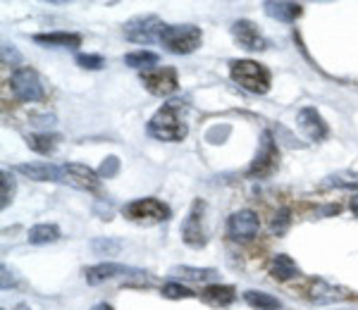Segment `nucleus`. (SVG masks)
Here are the masks:
<instances>
[{"instance_id": "obj_1", "label": "nucleus", "mask_w": 358, "mask_h": 310, "mask_svg": "<svg viewBox=\"0 0 358 310\" xmlns=\"http://www.w3.org/2000/svg\"><path fill=\"white\" fill-rule=\"evenodd\" d=\"M148 134L158 141H182L187 136V124L182 122L175 103H167L148 122Z\"/></svg>"}, {"instance_id": "obj_2", "label": "nucleus", "mask_w": 358, "mask_h": 310, "mask_svg": "<svg viewBox=\"0 0 358 310\" xmlns=\"http://www.w3.org/2000/svg\"><path fill=\"white\" fill-rule=\"evenodd\" d=\"M229 74L241 89L248 94H268L270 89V70L253 60H234L229 65Z\"/></svg>"}, {"instance_id": "obj_3", "label": "nucleus", "mask_w": 358, "mask_h": 310, "mask_svg": "<svg viewBox=\"0 0 358 310\" xmlns=\"http://www.w3.org/2000/svg\"><path fill=\"white\" fill-rule=\"evenodd\" d=\"M201 41H203V34L194 24H170V27H165L163 36H160V43L175 55L194 53L201 45Z\"/></svg>"}, {"instance_id": "obj_4", "label": "nucleus", "mask_w": 358, "mask_h": 310, "mask_svg": "<svg viewBox=\"0 0 358 310\" xmlns=\"http://www.w3.org/2000/svg\"><path fill=\"white\" fill-rule=\"evenodd\" d=\"M122 215L131 222L155 225V222H165L167 217H170V208H167L165 203H160L158 198H138L124 205Z\"/></svg>"}, {"instance_id": "obj_5", "label": "nucleus", "mask_w": 358, "mask_h": 310, "mask_svg": "<svg viewBox=\"0 0 358 310\" xmlns=\"http://www.w3.org/2000/svg\"><path fill=\"white\" fill-rule=\"evenodd\" d=\"M165 31V24L155 15H138L124 24V38L131 43H153L160 41Z\"/></svg>"}, {"instance_id": "obj_6", "label": "nucleus", "mask_w": 358, "mask_h": 310, "mask_svg": "<svg viewBox=\"0 0 358 310\" xmlns=\"http://www.w3.org/2000/svg\"><path fill=\"white\" fill-rule=\"evenodd\" d=\"M10 86H13V94L17 101H41L43 98V84L41 77L31 70V67H20V70L13 72L10 77Z\"/></svg>"}, {"instance_id": "obj_7", "label": "nucleus", "mask_w": 358, "mask_h": 310, "mask_svg": "<svg viewBox=\"0 0 358 310\" xmlns=\"http://www.w3.org/2000/svg\"><path fill=\"white\" fill-rule=\"evenodd\" d=\"M277 160H280V151H277V143L273 139V131H263L261 136V148L256 153V160L248 168V177H270L277 168Z\"/></svg>"}, {"instance_id": "obj_8", "label": "nucleus", "mask_w": 358, "mask_h": 310, "mask_svg": "<svg viewBox=\"0 0 358 310\" xmlns=\"http://www.w3.org/2000/svg\"><path fill=\"white\" fill-rule=\"evenodd\" d=\"M141 84L146 86V91H151L153 96H170L177 91V72L172 67H158L146 74H141Z\"/></svg>"}, {"instance_id": "obj_9", "label": "nucleus", "mask_w": 358, "mask_h": 310, "mask_svg": "<svg viewBox=\"0 0 358 310\" xmlns=\"http://www.w3.org/2000/svg\"><path fill=\"white\" fill-rule=\"evenodd\" d=\"M60 182L69 184V186H77V189H84V191H96L101 186V179L98 175L91 168L86 165H79V163H67V165H60Z\"/></svg>"}, {"instance_id": "obj_10", "label": "nucleus", "mask_w": 358, "mask_h": 310, "mask_svg": "<svg viewBox=\"0 0 358 310\" xmlns=\"http://www.w3.org/2000/svg\"><path fill=\"white\" fill-rule=\"evenodd\" d=\"M261 229V220L253 210H239L227 220V234L232 239H253Z\"/></svg>"}, {"instance_id": "obj_11", "label": "nucleus", "mask_w": 358, "mask_h": 310, "mask_svg": "<svg viewBox=\"0 0 358 310\" xmlns=\"http://www.w3.org/2000/svg\"><path fill=\"white\" fill-rule=\"evenodd\" d=\"M232 34L236 38V43L241 45V48L251 50V53H258V50H265L268 48V41H265V36L261 31H258V27L253 24V22L248 20H239L232 24Z\"/></svg>"}, {"instance_id": "obj_12", "label": "nucleus", "mask_w": 358, "mask_h": 310, "mask_svg": "<svg viewBox=\"0 0 358 310\" xmlns=\"http://www.w3.org/2000/svg\"><path fill=\"white\" fill-rule=\"evenodd\" d=\"M203 200H194L192 212L184 220L182 225V239L187 241L189 246H203L206 244V234H203V225H201V217H203Z\"/></svg>"}, {"instance_id": "obj_13", "label": "nucleus", "mask_w": 358, "mask_h": 310, "mask_svg": "<svg viewBox=\"0 0 358 310\" xmlns=\"http://www.w3.org/2000/svg\"><path fill=\"white\" fill-rule=\"evenodd\" d=\"M296 124L310 141H320L327 136V122L322 119V115L317 112L315 108H303V110H299Z\"/></svg>"}, {"instance_id": "obj_14", "label": "nucleus", "mask_w": 358, "mask_h": 310, "mask_svg": "<svg viewBox=\"0 0 358 310\" xmlns=\"http://www.w3.org/2000/svg\"><path fill=\"white\" fill-rule=\"evenodd\" d=\"M86 282L89 284H101L106 279H113V277H120V274H141L138 270L134 267H127L122 263H101V265H94V267H86Z\"/></svg>"}, {"instance_id": "obj_15", "label": "nucleus", "mask_w": 358, "mask_h": 310, "mask_svg": "<svg viewBox=\"0 0 358 310\" xmlns=\"http://www.w3.org/2000/svg\"><path fill=\"white\" fill-rule=\"evenodd\" d=\"M15 170L36 182H60L62 177L60 165H50V163H24V165H17Z\"/></svg>"}, {"instance_id": "obj_16", "label": "nucleus", "mask_w": 358, "mask_h": 310, "mask_svg": "<svg viewBox=\"0 0 358 310\" xmlns=\"http://www.w3.org/2000/svg\"><path fill=\"white\" fill-rule=\"evenodd\" d=\"M349 289L344 286H332L327 284L325 279H315L313 286H310V301L313 303H332V301H344V298H351Z\"/></svg>"}, {"instance_id": "obj_17", "label": "nucleus", "mask_w": 358, "mask_h": 310, "mask_svg": "<svg viewBox=\"0 0 358 310\" xmlns=\"http://www.w3.org/2000/svg\"><path fill=\"white\" fill-rule=\"evenodd\" d=\"M201 296H203V301L210 303L213 308H227L236 298V291H234V286H229V284H210L201 291Z\"/></svg>"}, {"instance_id": "obj_18", "label": "nucleus", "mask_w": 358, "mask_h": 310, "mask_svg": "<svg viewBox=\"0 0 358 310\" xmlns=\"http://www.w3.org/2000/svg\"><path fill=\"white\" fill-rule=\"evenodd\" d=\"M34 41L41 45H50V48H77V45H82V36L67 31H50V34H36Z\"/></svg>"}, {"instance_id": "obj_19", "label": "nucleus", "mask_w": 358, "mask_h": 310, "mask_svg": "<svg viewBox=\"0 0 358 310\" xmlns=\"http://www.w3.org/2000/svg\"><path fill=\"white\" fill-rule=\"evenodd\" d=\"M270 274H273V279H277V282H287V279H294L301 274V270H299V265L294 263L292 256H275L273 263H270Z\"/></svg>"}, {"instance_id": "obj_20", "label": "nucleus", "mask_w": 358, "mask_h": 310, "mask_svg": "<svg viewBox=\"0 0 358 310\" xmlns=\"http://www.w3.org/2000/svg\"><path fill=\"white\" fill-rule=\"evenodd\" d=\"M263 8H265V15L273 17V20H280V22H296L303 13L299 3H282V0L280 3H273V0H270V3H265Z\"/></svg>"}, {"instance_id": "obj_21", "label": "nucleus", "mask_w": 358, "mask_h": 310, "mask_svg": "<svg viewBox=\"0 0 358 310\" xmlns=\"http://www.w3.org/2000/svg\"><path fill=\"white\" fill-rule=\"evenodd\" d=\"M172 277L187 279V282H208V279L215 277V270L213 267H189V265H177L170 270Z\"/></svg>"}, {"instance_id": "obj_22", "label": "nucleus", "mask_w": 358, "mask_h": 310, "mask_svg": "<svg viewBox=\"0 0 358 310\" xmlns=\"http://www.w3.org/2000/svg\"><path fill=\"white\" fill-rule=\"evenodd\" d=\"M57 141H60V136H57V134H48V131H43V134L27 136L29 148H31V151H36L38 155H50L57 148Z\"/></svg>"}, {"instance_id": "obj_23", "label": "nucleus", "mask_w": 358, "mask_h": 310, "mask_svg": "<svg viewBox=\"0 0 358 310\" xmlns=\"http://www.w3.org/2000/svg\"><path fill=\"white\" fill-rule=\"evenodd\" d=\"M244 301L248 303L251 308H256V310H282V303L277 301L275 296H270V294H265V291H246L244 294Z\"/></svg>"}, {"instance_id": "obj_24", "label": "nucleus", "mask_w": 358, "mask_h": 310, "mask_svg": "<svg viewBox=\"0 0 358 310\" xmlns=\"http://www.w3.org/2000/svg\"><path fill=\"white\" fill-rule=\"evenodd\" d=\"M29 244H53V241L60 239V229H57L55 225H36L29 229Z\"/></svg>"}, {"instance_id": "obj_25", "label": "nucleus", "mask_w": 358, "mask_h": 310, "mask_svg": "<svg viewBox=\"0 0 358 310\" xmlns=\"http://www.w3.org/2000/svg\"><path fill=\"white\" fill-rule=\"evenodd\" d=\"M160 57L151 53V50H136V53L124 55V62L134 70H151L153 65H158Z\"/></svg>"}, {"instance_id": "obj_26", "label": "nucleus", "mask_w": 358, "mask_h": 310, "mask_svg": "<svg viewBox=\"0 0 358 310\" xmlns=\"http://www.w3.org/2000/svg\"><path fill=\"white\" fill-rule=\"evenodd\" d=\"M327 186H337V189H358V172L354 170H342L334 172L327 177Z\"/></svg>"}, {"instance_id": "obj_27", "label": "nucleus", "mask_w": 358, "mask_h": 310, "mask_svg": "<svg viewBox=\"0 0 358 310\" xmlns=\"http://www.w3.org/2000/svg\"><path fill=\"white\" fill-rule=\"evenodd\" d=\"M0 208H8L10 200H13V193H15V182L13 177L8 175V170H3V175H0Z\"/></svg>"}, {"instance_id": "obj_28", "label": "nucleus", "mask_w": 358, "mask_h": 310, "mask_svg": "<svg viewBox=\"0 0 358 310\" xmlns=\"http://www.w3.org/2000/svg\"><path fill=\"white\" fill-rule=\"evenodd\" d=\"M163 296L165 298H172V301H179V298H194L196 294L189 286H184V284H177V282H170V284H165L163 286Z\"/></svg>"}, {"instance_id": "obj_29", "label": "nucleus", "mask_w": 358, "mask_h": 310, "mask_svg": "<svg viewBox=\"0 0 358 310\" xmlns=\"http://www.w3.org/2000/svg\"><path fill=\"white\" fill-rule=\"evenodd\" d=\"M91 246H94L96 253H108V256H115L120 249H122V244H120L117 239H96Z\"/></svg>"}, {"instance_id": "obj_30", "label": "nucleus", "mask_w": 358, "mask_h": 310, "mask_svg": "<svg viewBox=\"0 0 358 310\" xmlns=\"http://www.w3.org/2000/svg\"><path fill=\"white\" fill-rule=\"evenodd\" d=\"M77 62H79V67H84V70H101V67L106 65V60H103L101 55H91V53L77 55Z\"/></svg>"}, {"instance_id": "obj_31", "label": "nucleus", "mask_w": 358, "mask_h": 310, "mask_svg": "<svg viewBox=\"0 0 358 310\" xmlns=\"http://www.w3.org/2000/svg\"><path fill=\"white\" fill-rule=\"evenodd\" d=\"M287 227H289V210H280L273 220V232L275 234H285Z\"/></svg>"}, {"instance_id": "obj_32", "label": "nucleus", "mask_w": 358, "mask_h": 310, "mask_svg": "<svg viewBox=\"0 0 358 310\" xmlns=\"http://www.w3.org/2000/svg\"><path fill=\"white\" fill-rule=\"evenodd\" d=\"M117 168H120V160L117 158H108L106 163L101 165V170H98V175L106 179V177H113L115 172H117Z\"/></svg>"}, {"instance_id": "obj_33", "label": "nucleus", "mask_w": 358, "mask_h": 310, "mask_svg": "<svg viewBox=\"0 0 358 310\" xmlns=\"http://www.w3.org/2000/svg\"><path fill=\"white\" fill-rule=\"evenodd\" d=\"M227 134H229V127H222V129L220 127H213L210 131H208V141H210V143H220Z\"/></svg>"}, {"instance_id": "obj_34", "label": "nucleus", "mask_w": 358, "mask_h": 310, "mask_svg": "<svg viewBox=\"0 0 358 310\" xmlns=\"http://www.w3.org/2000/svg\"><path fill=\"white\" fill-rule=\"evenodd\" d=\"M8 60L20 62V53H17V50H15V45L5 43V45H3V62H8Z\"/></svg>"}, {"instance_id": "obj_35", "label": "nucleus", "mask_w": 358, "mask_h": 310, "mask_svg": "<svg viewBox=\"0 0 358 310\" xmlns=\"http://www.w3.org/2000/svg\"><path fill=\"white\" fill-rule=\"evenodd\" d=\"M351 210H354V215L358 217V196H354V200H351Z\"/></svg>"}, {"instance_id": "obj_36", "label": "nucleus", "mask_w": 358, "mask_h": 310, "mask_svg": "<svg viewBox=\"0 0 358 310\" xmlns=\"http://www.w3.org/2000/svg\"><path fill=\"white\" fill-rule=\"evenodd\" d=\"M98 310H113L110 306H98Z\"/></svg>"}]
</instances>
